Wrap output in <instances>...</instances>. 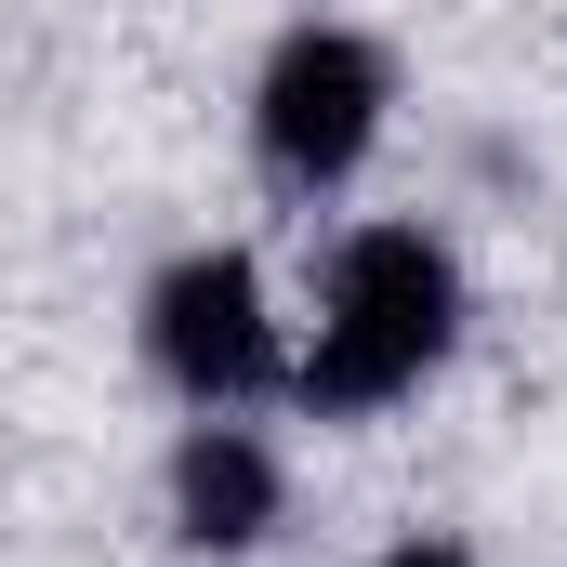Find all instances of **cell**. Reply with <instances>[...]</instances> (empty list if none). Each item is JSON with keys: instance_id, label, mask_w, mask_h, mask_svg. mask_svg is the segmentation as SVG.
Returning <instances> with one entry per match:
<instances>
[{"instance_id": "obj_4", "label": "cell", "mask_w": 567, "mask_h": 567, "mask_svg": "<svg viewBox=\"0 0 567 567\" xmlns=\"http://www.w3.org/2000/svg\"><path fill=\"white\" fill-rule=\"evenodd\" d=\"M172 528L198 542V555H251L265 528H278V462H265V435L238 423H198L172 449Z\"/></svg>"}, {"instance_id": "obj_2", "label": "cell", "mask_w": 567, "mask_h": 567, "mask_svg": "<svg viewBox=\"0 0 567 567\" xmlns=\"http://www.w3.org/2000/svg\"><path fill=\"white\" fill-rule=\"evenodd\" d=\"M383 53L357 40V27H290L278 53H265V93H251V145H265V172L278 185H343L370 133H383Z\"/></svg>"}, {"instance_id": "obj_5", "label": "cell", "mask_w": 567, "mask_h": 567, "mask_svg": "<svg viewBox=\"0 0 567 567\" xmlns=\"http://www.w3.org/2000/svg\"><path fill=\"white\" fill-rule=\"evenodd\" d=\"M383 567H475V555H462V542H396Z\"/></svg>"}, {"instance_id": "obj_1", "label": "cell", "mask_w": 567, "mask_h": 567, "mask_svg": "<svg viewBox=\"0 0 567 567\" xmlns=\"http://www.w3.org/2000/svg\"><path fill=\"white\" fill-rule=\"evenodd\" d=\"M449 343H462V265L435 251L423 225H370V238H343V265H330L317 343L290 357V396H303L317 423H357V410L410 396Z\"/></svg>"}, {"instance_id": "obj_3", "label": "cell", "mask_w": 567, "mask_h": 567, "mask_svg": "<svg viewBox=\"0 0 567 567\" xmlns=\"http://www.w3.org/2000/svg\"><path fill=\"white\" fill-rule=\"evenodd\" d=\"M145 357L198 396V410H238V396H265L290 357H278V317H265V278H251V251H185L172 278L145 290Z\"/></svg>"}]
</instances>
